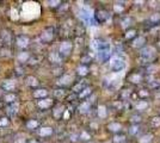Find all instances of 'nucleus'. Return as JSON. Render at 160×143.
Wrapping results in <instances>:
<instances>
[{"instance_id": "f257e3e1", "label": "nucleus", "mask_w": 160, "mask_h": 143, "mask_svg": "<svg viewBox=\"0 0 160 143\" xmlns=\"http://www.w3.org/2000/svg\"><path fill=\"white\" fill-rule=\"evenodd\" d=\"M54 37H55V30H54V27H52V26L46 27V29L42 30V32L40 33V39H41V42L44 43V44H48V43L53 42V41H54Z\"/></svg>"}, {"instance_id": "f03ea898", "label": "nucleus", "mask_w": 160, "mask_h": 143, "mask_svg": "<svg viewBox=\"0 0 160 143\" xmlns=\"http://www.w3.org/2000/svg\"><path fill=\"white\" fill-rule=\"evenodd\" d=\"M110 68H111V70L115 72V73L121 72V70H123V69L126 68V62H124L123 59L115 56V57H112L111 61H110Z\"/></svg>"}, {"instance_id": "7ed1b4c3", "label": "nucleus", "mask_w": 160, "mask_h": 143, "mask_svg": "<svg viewBox=\"0 0 160 143\" xmlns=\"http://www.w3.org/2000/svg\"><path fill=\"white\" fill-rule=\"evenodd\" d=\"M72 49H73V43L71 41H64L59 45V54L62 57H66L72 53Z\"/></svg>"}, {"instance_id": "20e7f679", "label": "nucleus", "mask_w": 160, "mask_h": 143, "mask_svg": "<svg viewBox=\"0 0 160 143\" xmlns=\"http://www.w3.org/2000/svg\"><path fill=\"white\" fill-rule=\"evenodd\" d=\"M0 87H1V90L5 91L6 93L14 92V90H16V81H14L13 79H6V80L1 81Z\"/></svg>"}, {"instance_id": "39448f33", "label": "nucleus", "mask_w": 160, "mask_h": 143, "mask_svg": "<svg viewBox=\"0 0 160 143\" xmlns=\"http://www.w3.org/2000/svg\"><path fill=\"white\" fill-rule=\"evenodd\" d=\"M16 44L20 49H25L30 45V37L26 35H18L16 37Z\"/></svg>"}, {"instance_id": "423d86ee", "label": "nucleus", "mask_w": 160, "mask_h": 143, "mask_svg": "<svg viewBox=\"0 0 160 143\" xmlns=\"http://www.w3.org/2000/svg\"><path fill=\"white\" fill-rule=\"evenodd\" d=\"M53 105H54V99L53 98H49V97L48 98H44V99L37 100V107L40 110H43V111L50 109Z\"/></svg>"}, {"instance_id": "0eeeda50", "label": "nucleus", "mask_w": 160, "mask_h": 143, "mask_svg": "<svg viewBox=\"0 0 160 143\" xmlns=\"http://www.w3.org/2000/svg\"><path fill=\"white\" fill-rule=\"evenodd\" d=\"M65 113H66V109H65L64 105H58V106H55V107L53 109V111H52V116H53V118L56 119V121H60L61 118H64V117H65Z\"/></svg>"}, {"instance_id": "6e6552de", "label": "nucleus", "mask_w": 160, "mask_h": 143, "mask_svg": "<svg viewBox=\"0 0 160 143\" xmlns=\"http://www.w3.org/2000/svg\"><path fill=\"white\" fill-rule=\"evenodd\" d=\"M109 17H110V14L105 10H97L94 12V19L97 20V23H104V21H106L109 19Z\"/></svg>"}, {"instance_id": "1a4fd4ad", "label": "nucleus", "mask_w": 160, "mask_h": 143, "mask_svg": "<svg viewBox=\"0 0 160 143\" xmlns=\"http://www.w3.org/2000/svg\"><path fill=\"white\" fill-rule=\"evenodd\" d=\"M48 61L54 66H60L62 62V56L58 51H50L48 55Z\"/></svg>"}, {"instance_id": "9d476101", "label": "nucleus", "mask_w": 160, "mask_h": 143, "mask_svg": "<svg viewBox=\"0 0 160 143\" xmlns=\"http://www.w3.org/2000/svg\"><path fill=\"white\" fill-rule=\"evenodd\" d=\"M48 96H49V91L47 88H36L32 91V98H35L37 100L48 98Z\"/></svg>"}, {"instance_id": "9b49d317", "label": "nucleus", "mask_w": 160, "mask_h": 143, "mask_svg": "<svg viewBox=\"0 0 160 143\" xmlns=\"http://www.w3.org/2000/svg\"><path fill=\"white\" fill-rule=\"evenodd\" d=\"M17 98H18L17 93H16V92H11V93H5V94L2 96L1 99H2V102H4L5 104L11 105V104L17 103Z\"/></svg>"}, {"instance_id": "f8f14e48", "label": "nucleus", "mask_w": 160, "mask_h": 143, "mask_svg": "<svg viewBox=\"0 0 160 143\" xmlns=\"http://www.w3.org/2000/svg\"><path fill=\"white\" fill-rule=\"evenodd\" d=\"M30 57H31V54L29 51H26V50H22V51H19L17 54V61L19 63H28Z\"/></svg>"}, {"instance_id": "ddd939ff", "label": "nucleus", "mask_w": 160, "mask_h": 143, "mask_svg": "<svg viewBox=\"0 0 160 143\" xmlns=\"http://www.w3.org/2000/svg\"><path fill=\"white\" fill-rule=\"evenodd\" d=\"M73 76L70 75V74H64L61 78H59V81H58V85L60 86H68L73 82Z\"/></svg>"}, {"instance_id": "4468645a", "label": "nucleus", "mask_w": 160, "mask_h": 143, "mask_svg": "<svg viewBox=\"0 0 160 143\" xmlns=\"http://www.w3.org/2000/svg\"><path fill=\"white\" fill-rule=\"evenodd\" d=\"M53 134H54V129H53L52 127H41V128L38 129V135H40L41 137H43V139L49 137V136H52Z\"/></svg>"}, {"instance_id": "2eb2a0df", "label": "nucleus", "mask_w": 160, "mask_h": 143, "mask_svg": "<svg viewBox=\"0 0 160 143\" xmlns=\"http://www.w3.org/2000/svg\"><path fill=\"white\" fill-rule=\"evenodd\" d=\"M25 127H26V129H29V130H36V129H40V128H41V123H40L37 119L31 118V119H28V121L25 122Z\"/></svg>"}, {"instance_id": "dca6fc26", "label": "nucleus", "mask_w": 160, "mask_h": 143, "mask_svg": "<svg viewBox=\"0 0 160 143\" xmlns=\"http://www.w3.org/2000/svg\"><path fill=\"white\" fill-rule=\"evenodd\" d=\"M25 81H26V85H28L29 87H37V86L40 85V81H38V79H37L36 76H32V75H29V76H26Z\"/></svg>"}, {"instance_id": "f3484780", "label": "nucleus", "mask_w": 160, "mask_h": 143, "mask_svg": "<svg viewBox=\"0 0 160 143\" xmlns=\"http://www.w3.org/2000/svg\"><path fill=\"white\" fill-rule=\"evenodd\" d=\"M0 38H1V41L4 42V44H10L11 43V39H12V36H11V33L7 31V30H5V31H2L1 33H0Z\"/></svg>"}, {"instance_id": "a211bd4d", "label": "nucleus", "mask_w": 160, "mask_h": 143, "mask_svg": "<svg viewBox=\"0 0 160 143\" xmlns=\"http://www.w3.org/2000/svg\"><path fill=\"white\" fill-rule=\"evenodd\" d=\"M90 107H91L90 100H85V102H82V103H81V104L79 105L78 110H79L80 113H86V112L90 110Z\"/></svg>"}, {"instance_id": "6ab92c4d", "label": "nucleus", "mask_w": 160, "mask_h": 143, "mask_svg": "<svg viewBox=\"0 0 160 143\" xmlns=\"http://www.w3.org/2000/svg\"><path fill=\"white\" fill-rule=\"evenodd\" d=\"M64 68L61 66H54L53 67V75L56 76V78H61L64 75Z\"/></svg>"}, {"instance_id": "aec40b11", "label": "nucleus", "mask_w": 160, "mask_h": 143, "mask_svg": "<svg viewBox=\"0 0 160 143\" xmlns=\"http://www.w3.org/2000/svg\"><path fill=\"white\" fill-rule=\"evenodd\" d=\"M53 94H54L55 99H62L66 96V90L65 88H58V90H55L53 92Z\"/></svg>"}, {"instance_id": "412c9836", "label": "nucleus", "mask_w": 160, "mask_h": 143, "mask_svg": "<svg viewBox=\"0 0 160 143\" xmlns=\"http://www.w3.org/2000/svg\"><path fill=\"white\" fill-rule=\"evenodd\" d=\"M77 74L80 75V76L87 75L88 74V67L85 66V64H80L79 67H78V69H77Z\"/></svg>"}, {"instance_id": "4be33fe9", "label": "nucleus", "mask_w": 160, "mask_h": 143, "mask_svg": "<svg viewBox=\"0 0 160 143\" xmlns=\"http://www.w3.org/2000/svg\"><path fill=\"white\" fill-rule=\"evenodd\" d=\"M108 129L111 131V133H118L121 129H122V127H121V124H118V123H110L109 125H108Z\"/></svg>"}, {"instance_id": "5701e85b", "label": "nucleus", "mask_w": 160, "mask_h": 143, "mask_svg": "<svg viewBox=\"0 0 160 143\" xmlns=\"http://www.w3.org/2000/svg\"><path fill=\"white\" fill-rule=\"evenodd\" d=\"M40 62H41V57L38 55H31V57H30V60H29L28 63L30 66H37Z\"/></svg>"}, {"instance_id": "b1692460", "label": "nucleus", "mask_w": 160, "mask_h": 143, "mask_svg": "<svg viewBox=\"0 0 160 143\" xmlns=\"http://www.w3.org/2000/svg\"><path fill=\"white\" fill-rule=\"evenodd\" d=\"M18 107H19V104L18 103H14V104H11L8 105V110H10V115L11 116H14L18 111Z\"/></svg>"}, {"instance_id": "393cba45", "label": "nucleus", "mask_w": 160, "mask_h": 143, "mask_svg": "<svg viewBox=\"0 0 160 143\" xmlns=\"http://www.w3.org/2000/svg\"><path fill=\"white\" fill-rule=\"evenodd\" d=\"M106 115H108V112H106V107H105L104 105L98 106V116H99V118H105Z\"/></svg>"}, {"instance_id": "a878e982", "label": "nucleus", "mask_w": 160, "mask_h": 143, "mask_svg": "<svg viewBox=\"0 0 160 143\" xmlns=\"http://www.w3.org/2000/svg\"><path fill=\"white\" fill-rule=\"evenodd\" d=\"M92 93V91H91V88H88V87H86L81 93H79L78 94V97H79V99H86L90 94Z\"/></svg>"}, {"instance_id": "bb28decb", "label": "nucleus", "mask_w": 160, "mask_h": 143, "mask_svg": "<svg viewBox=\"0 0 160 143\" xmlns=\"http://www.w3.org/2000/svg\"><path fill=\"white\" fill-rule=\"evenodd\" d=\"M85 88H86V85H85V84H80L79 82V84H77L76 86H73V92L79 94V93H81Z\"/></svg>"}, {"instance_id": "cd10ccee", "label": "nucleus", "mask_w": 160, "mask_h": 143, "mask_svg": "<svg viewBox=\"0 0 160 143\" xmlns=\"http://www.w3.org/2000/svg\"><path fill=\"white\" fill-rule=\"evenodd\" d=\"M128 80H129V81H132V82H134V84H138V82H140V81H141V76H140V74L133 73V74L128 78Z\"/></svg>"}, {"instance_id": "c85d7f7f", "label": "nucleus", "mask_w": 160, "mask_h": 143, "mask_svg": "<svg viewBox=\"0 0 160 143\" xmlns=\"http://www.w3.org/2000/svg\"><path fill=\"white\" fill-rule=\"evenodd\" d=\"M10 125V119L8 117H5V116H1L0 117V128H6Z\"/></svg>"}, {"instance_id": "c756f323", "label": "nucleus", "mask_w": 160, "mask_h": 143, "mask_svg": "<svg viewBox=\"0 0 160 143\" xmlns=\"http://www.w3.org/2000/svg\"><path fill=\"white\" fill-rule=\"evenodd\" d=\"M79 139L81 141H90L91 140V135L87 133V131H81V134L79 135Z\"/></svg>"}, {"instance_id": "7c9ffc66", "label": "nucleus", "mask_w": 160, "mask_h": 143, "mask_svg": "<svg viewBox=\"0 0 160 143\" xmlns=\"http://www.w3.org/2000/svg\"><path fill=\"white\" fill-rule=\"evenodd\" d=\"M80 16H81L82 20H84V21H86V23H87V21L91 19V14H90V13H88V11H86V10H82Z\"/></svg>"}, {"instance_id": "2f4dec72", "label": "nucleus", "mask_w": 160, "mask_h": 143, "mask_svg": "<svg viewBox=\"0 0 160 143\" xmlns=\"http://www.w3.org/2000/svg\"><path fill=\"white\" fill-rule=\"evenodd\" d=\"M48 4H49V7H52V8H55V7H59V5H61L62 2L60 1V0H53V1H48Z\"/></svg>"}, {"instance_id": "473e14b6", "label": "nucleus", "mask_w": 160, "mask_h": 143, "mask_svg": "<svg viewBox=\"0 0 160 143\" xmlns=\"http://www.w3.org/2000/svg\"><path fill=\"white\" fill-rule=\"evenodd\" d=\"M144 42H145V38L144 37H140V38H138V39H135L134 41V47H139V45H142L144 44Z\"/></svg>"}, {"instance_id": "72a5a7b5", "label": "nucleus", "mask_w": 160, "mask_h": 143, "mask_svg": "<svg viewBox=\"0 0 160 143\" xmlns=\"http://www.w3.org/2000/svg\"><path fill=\"white\" fill-rule=\"evenodd\" d=\"M136 107H138V109H145V107H147V103L141 102V103H139V104L136 105Z\"/></svg>"}, {"instance_id": "f704fd0d", "label": "nucleus", "mask_w": 160, "mask_h": 143, "mask_svg": "<svg viewBox=\"0 0 160 143\" xmlns=\"http://www.w3.org/2000/svg\"><path fill=\"white\" fill-rule=\"evenodd\" d=\"M114 8H115V11H116V12H118V13H120V12L123 10V6H118V4H115V5H114Z\"/></svg>"}, {"instance_id": "c9c22d12", "label": "nucleus", "mask_w": 160, "mask_h": 143, "mask_svg": "<svg viewBox=\"0 0 160 143\" xmlns=\"http://www.w3.org/2000/svg\"><path fill=\"white\" fill-rule=\"evenodd\" d=\"M134 35H135V31H134V30H132V31H129V32L126 35V37H127V38H129V37H133Z\"/></svg>"}, {"instance_id": "e433bc0d", "label": "nucleus", "mask_w": 160, "mask_h": 143, "mask_svg": "<svg viewBox=\"0 0 160 143\" xmlns=\"http://www.w3.org/2000/svg\"><path fill=\"white\" fill-rule=\"evenodd\" d=\"M123 139H124L123 136H121V137H120V136H116L114 141H115V142H120V141H123Z\"/></svg>"}, {"instance_id": "4c0bfd02", "label": "nucleus", "mask_w": 160, "mask_h": 143, "mask_svg": "<svg viewBox=\"0 0 160 143\" xmlns=\"http://www.w3.org/2000/svg\"><path fill=\"white\" fill-rule=\"evenodd\" d=\"M145 139H151V136H144ZM148 141H151V140H148ZM147 142V140H140V143H146Z\"/></svg>"}, {"instance_id": "58836bf2", "label": "nucleus", "mask_w": 160, "mask_h": 143, "mask_svg": "<svg viewBox=\"0 0 160 143\" xmlns=\"http://www.w3.org/2000/svg\"><path fill=\"white\" fill-rule=\"evenodd\" d=\"M28 143H41V141H38V140H30V141H28Z\"/></svg>"}, {"instance_id": "ea45409f", "label": "nucleus", "mask_w": 160, "mask_h": 143, "mask_svg": "<svg viewBox=\"0 0 160 143\" xmlns=\"http://www.w3.org/2000/svg\"><path fill=\"white\" fill-rule=\"evenodd\" d=\"M130 133H132V134H135V133H136V127H134V128H133V130H132Z\"/></svg>"}, {"instance_id": "a19ab883", "label": "nucleus", "mask_w": 160, "mask_h": 143, "mask_svg": "<svg viewBox=\"0 0 160 143\" xmlns=\"http://www.w3.org/2000/svg\"><path fill=\"white\" fill-rule=\"evenodd\" d=\"M1 116H2V115H1V112H0V117H1Z\"/></svg>"}]
</instances>
